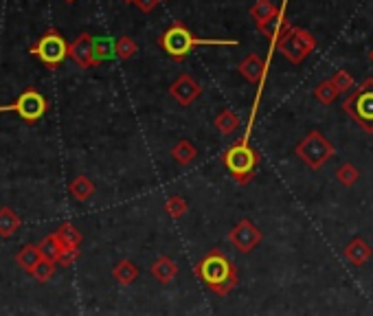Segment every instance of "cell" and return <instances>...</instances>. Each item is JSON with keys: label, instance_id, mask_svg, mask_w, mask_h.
<instances>
[{"label": "cell", "instance_id": "cell-1", "mask_svg": "<svg viewBox=\"0 0 373 316\" xmlns=\"http://www.w3.org/2000/svg\"><path fill=\"white\" fill-rule=\"evenodd\" d=\"M193 275L217 297L231 295L239 283L237 268L226 257V253L222 251V248H213V251H209L200 261L193 266Z\"/></svg>", "mask_w": 373, "mask_h": 316}, {"label": "cell", "instance_id": "cell-2", "mask_svg": "<svg viewBox=\"0 0 373 316\" xmlns=\"http://www.w3.org/2000/svg\"><path fill=\"white\" fill-rule=\"evenodd\" d=\"M159 44L169 57H173L176 62H183L195 47H237V40H202L195 38L183 22H173L159 38Z\"/></svg>", "mask_w": 373, "mask_h": 316}, {"label": "cell", "instance_id": "cell-3", "mask_svg": "<svg viewBox=\"0 0 373 316\" xmlns=\"http://www.w3.org/2000/svg\"><path fill=\"white\" fill-rule=\"evenodd\" d=\"M222 158L237 185H248L255 178V169L259 165V154L246 141H237L235 145H231Z\"/></svg>", "mask_w": 373, "mask_h": 316}, {"label": "cell", "instance_id": "cell-4", "mask_svg": "<svg viewBox=\"0 0 373 316\" xmlns=\"http://www.w3.org/2000/svg\"><path fill=\"white\" fill-rule=\"evenodd\" d=\"M69 47L71 44L64 40V35L57 29H47L33 44L29 53L40 60L47 69H57V66L69 57Z\"/></svg>", "mask_w": 373, "mask_h": 316}, {"label": "cell", "instance_id": "cell-5", "mask_svg": "<svg viewBox=\"0 0 373 316\" xmlns=\"http://www.w3.org/2000/svg\"><path fill=\"white\" fill-rule=\"evenodd\" d=\"M343 110L365 132H373V77L365 79L358 88H354V95L345 99Z\"/></svg>", "mask_w": 373, "mask_h": 316}, {"label": "cell", "instance_id": "cell-6", "mask_svg": "<svg viewBox=\"0 0 373 316\" xmlns=\"http://www.w3.org/2000/svg\"><path fill=\"white\" fill-rule=\"evenodd\" d=\"M334 152H336L334 145L329 143V141L325 139V134L319 132V130L307 132L305 139L294 147V154L301 158V161H303L307 167L314 169V171H319L321 167H325L329 158L334 156Z\"/></svg>", "mask_w": 373, "mask_h": 316}, {"label": "cell", "instance_id": "cell-7", "mask_svg": "<svg viewBox=\"0 0 373 316\" xmlns=\"http://www.w3.org/2000/svg\"><path fill=\"white\" fill-rule=\"evenodd\" d=\"M316 49V38L301 27H290L277 44V51L292 64H301L310 57Z\"/></svg>", "mask_w": 373, "mask_h": 316}, {"label": "cell", "instance_id": "cell-8", "mask_svg": "<svg viewBox=\"0 0 373 316\" xmlns=\"http://www.w3.org/2000/svg\"><path fill=\"white\" fill-rule=\"evenodd\" d=\"M0 112H16L22 121L35 123L49 112V101H47V97L40 93V90L27 88V90H22L13 103L0 106Z\"/></svg>", "mask_w": 373, "mask_h": 316}, {"label": "cell", "instance_id": "cell-9", "mask_svg": "<svg viewBox=\"0 0 373 316\" xmlns=\"http://www.w3.org/2000/svg\"><path fill=\"white\" fill-rule=\"evenodd\" d=\"M229 242L237 248L241 255H248V253H253L255 248L259 246L261 231L255 227V222H251L248 218H244V220H239L235 227L231 229Z\"/></svg>", "mask_w": 373, "mask_h": 316}, {"label": "cell", "instance_id": "cell-10", "mask_svg": "<svg viewBox=\"0 0 373 316\" xmlns=\"http://www.w3.org/2000/svg\"><path fill=\"white\" fill-rule=\"evenodd\" d=\"M69 57L79 66V69H93L95 64V35L81 33L77 35L71 47H69Z\"/></svg>", "mask_w": 373, "mask_h": 316}, {"label": "cell", "instance_id": "cell-11", "mask_svg": "<svg viewBox=\"0 0 373 316\" xmlns=\"http://www.w3.org/2000/svg\"><path fill=\"white\" fill-rule=\"evenodd\" d=\"M169 95L173 101H178L180 106H191L197 97L202 95V86L197 84L191 75L183 73L173 79V84L169 86Z\"/></svg>", "mask_w": 373, "mask_h": 316}, {"label": "cell", "instance_id": "cell-12", "mask_svg": "<svg viewBox=\"0 0 373 316\" xmlns=\"http://www.w3.org/2000/svg\"><path fill=\"white\" fill-rule=\"evenodd\" d=\"M272 55V53H270ZM270 55H268V60L263 62L259 55H255V53H251L248 57H244L239 62V66H237V71H239V75L244 77L248 84H257V86H263V79H266V75H268V64H270Z\"/></svg>", "mask_w": 373, "mask_h": 316}, {"label": "cell", "instance_id": "cell-13", "mask_svg": "<svg viewBox=\"0 0 373 316\" xmlns=\"http://www.w3.org/2000/svg\"><path fill=\"white\" fill-rule=\"evenodd\" d=\"M279 16V7L272 3V0H255V5L251 7V18L255 20L257 31L263 35L266 29L275 22V18Z\"/></svg>", "mask_w": 373, "mask_h": 316}, {"label": "cell", "instance_id": "cell-14", "mask_svg": "<svg viewBox=\"0 0 373 316\" xmlns=\"http://www.w3.org/2000/svg\"><path fill=\"white\" fill-rule=\"evenodd\" d=\"M343 255H345V259H347L351 266H365V264L371 259V255H373V248L369 246L367 239L354 237V239H351V242L345 246Z\"/></svg>", "mask_w": 373, "mask_h": 316}, {"label": "cell", "instance_id": "cell-15", "mask_svg": "<svg viewBox=\"0 0 373 316\" xmlns=\"http://www.w3.org/2000/svg\"><path fill=\"white\" fill-rule=\"evenodd\" d=\"M151 277L161 281V283H171L176 277H178V264H176L169 255H161L156 261L149 268Z\"/></svg>", "mask_w": 373, "mask_h": 316}, {"label": "cell", "instance_id": "cell-16", "mask_svg": "<svg viewBox=\"0 0 373 316\" xmlns=\"http://www.w3.org/2000/svg\"><path fill=\"white\" fill-rule=\"evenodd\" d=\"M42 253H40V246L35 244H27V246H22L20 251L16 253V264L25 270V273H33V268L42 261Z\"/></svg>", "mask_w": 373, "mask_h": 316}, {"label": "cell", "instance_id": "cell-17", "mask_svg": "<svg viewBox=\"0 0 373 316\" xmlns=\"http://www.w3.org/2000/svg\"><path fill=\"white\" fill-rule=\"evenodd\" d=\"M20 227H22L20 215L11 207H0V237L3 239L13 237Z\"/></svg>", "mask_w": 373, "mask_h": 316}, {"label": "cell", "instance_id": "cell-18", "mask_svg": "<svg viewBox=\"0 0 373 316\" xmlns=\"http://www.w3.org/2000/svg\"><path fill=\"white\" fill-rule=\"evenodd\" d=\"M69 193L77 200V202H88L93 198L95 193V183L88 176H75L71 180V185H69Z\"/></svg>", "mask_w": 373, "mask_h": 316}, {"label": "cell", "instance_id": "cell-19", "mask_svg": "<svg viewBox=\"0 0 373 316\" xmlns=\"http://www.w3.org/2000/svg\"><path fill=\"white\" fill-rule=\"evenodd\" d=\"M113 279L121 286H132L139 279V268L134 261L130 259H121L119 264H115L113 268Z\"/></svg>", "mask_w": 373, "mask_h": 316}, {"label": "cell", "instance_id": "cell-20", "mask_svg": "<svg viewBox=\"0 0 373 316\" xmlns=\"http://www.w3.org/2000/svg\"><path fill=\"white\" fill-rule=\"evenodd\" d=\"M213 123H215L217 132L224 134V137H231V134H235L239 130V125H241L239 115H237V112H233L231 108H224L222 112H219Z\"/></svg>", "mask_w": 373, "mask_h": 316}, {"label": "cell", "instance_id": "cell-21", "mask_svg": "<svg viewBox=\"0 0 373 316\" xmlns=\"http://www.w3.org/2000/svg\"><path fill=\"white\" fill-rule=\"evenodd\" d=\"M38 246H40V253H42L44 257H47V259H53L55 264L62 259V255H64L66 248H69V246H66L55 233L47 235V237H44Z\"/></svg>", "mask_w": 373, "mask_h": 316}, {"label": "cell", "instance_id": "cell-22", "mask_svg": "<svg viewBox=\"0 0 373 316\" xmlns=\"http://www.w3.org/2000/svg\"><path fill=\"white\" fill-rule=\"evenodd\" d=\"M171 158L178 165L187 167V165H191L195 158H197V149H195V145L191 141L183 139V141H178V143L171 147Z\"/></svg>", "mask_w": 373, "mask_h": 316}, {"label": "cell", "instance_id": "cell-23", "mask_svg": "<svg viewBox=\"0 0 373 316\" xmlns=\"http://www.w3.org/2000/svg\"><path fill=\"white\" fill-rule=\"evenodd\" d=\"M338 88L334 86V81L332 79H323V81H319L316 84V88H314V97L323 103V106H332L336 99H338Z\"/></svg>", "mask_w": 373, "mask_h": 316}, {"label": "cell", "instance_id": "cell-24", "mask_svg": "<svg viewBox=\"0 0 373 316\" xmlns=\"http://www.w3.org/2000/svg\"><path fill=\"white\" fill-rule=\"evenodd\" d=\"M55 235L66 244V246H73V248H79L81 246V242H84V235L73 227L71 222H64V224H59V227L55 229Z\"/></svg>", "mask_w": 373, "mask_h": 316}, {"label": "cell", "instance_id": "cell-25", "mask_svg": "<svg viewBox=\"0 0 373 316\" xmlns=\"http://www.w3.org/2000/svg\"><path fill=\"white\" fill-rule=\"evenodd\" d=\"M117 57L115 53V40L110 38H95V64H103L108 60Z\"/></svg>", "mask_w": 373, "mask_h": 316}, {"label": "cell", "instance_id": "cell-26", "mask_svg": "<svg viewBox=\"0 0 373 316\" xmlns=\"http://www.w3.org/2000/svg\"><path fill=\"white\" fill-rule=\"evenodd\" d=\"M165 211H167V215L169 218H173V220H180L187 211H189V202L183 198V196H169L167 200H165Z\"/></svg>", "mask_w": 373, "mask_h": 316}, {"label": "cell", "instance_id": "cell-27", "mask_svg": "<svg viewBox=\"0 0 373 316\" xmlns=\"http://www.w3.org/2000/svg\"><path fill=\"white\" fill-rule=\"evenodd\" d=\"M55 270H57V264L53 259H47V257H42V261L33 268V273L31 277L40 283H47L55 277Z\"/></svg>", "mask_w": 373, "mask_h": 316}, {"label": "cell", "instance_id": "cell-28", "mask_svg": "<svg viewBox=\"0 0 373 316\" xmlns=\"http://www.w3.org/2000/svg\"><path fill=\"white\" fill-rule=\"evenodd\" d=\"M115 53L119 60H132L139 53V47L130 35H121L119 40H115Z\"/></svg>", "mask_w": 373, "mask_h": 316}, {"label": "cell", "instance_id": "cell-29", "mask_svg": "<svg viewBox=\"0 0 373 316\" xmlns=\"http://www.w3.org/2000/svg\"><path fill=\"white\" fill-rule=\"evenodd\" d=\"M358 178H360V171H358V167L354 163H343L336 169V180L345 187H354L358 183Z\"/></svg>", "mask_w": 373, "mask_h": 316}, {"label": "cell", "instance_id": "cell-30", "mask_svg": "<svg viewBox=\"0 0 373 316\" xmlns=\"http://www.w3.org/2000/svg\"><path fill=\"white\" fill-rule=\"evenodd\" d=\"M332 81H334V86L338 88V93H340V95H347V93H351V88H356L354 75H351L349 71H343V69L334 73Z\"/></svg>", "mask_w": 373, "mask_h": 316}, {"label": "cell", "instance_id": "cell-31", "mask_svg": "<svg viewBox=\"0 0 373 316\" xmlns=\"http://www.w3.org/2000/svg\"><path fill=\"white\" fill-rule=\"evenodd\" d=\"M161 3V0H137V7H139V11H143V13H149V11H154L156 9V5Z\"/></svg>", "mask_w": 373, "mask_h": 316}, {"label": "cell", "instance_id": "cell-32", "mask_svg": "<svg viewBox=\"0 0 373 316\" xmlns=\"http://www.w3.org/2000/svg\"><path fill=\"white\" fill-rule=\"evenodd\" d=\"M123 3H125V5H134V3H137V0H123Z\"/></svg>", "mask_w": 373, "mask_h": 316}, {"label": "cell", "instance_id": "cell-33", "mask_svg": "<svg viewBox=\"0 0 373 316\" xmlns=\"http://www.w3.org/2000/svg\"><path fill=\"white\" fill-rule=\"evenodd\" d=\"M64 3H75V0H64Z\"/></svg>", "mask_w": 373, "mask_h": 316}, {"label": "cell", "instance_id": "cell-34", "mask_svg": "<svg viewBox=\"0 0 373 316\" xmlns=\"http://www.w3.org/2000/svg\"><path fill=\"white\" fill-rule=\"evenodd\" d=\"M161 3H163V0H161Z\"/></svg>", "mask_w": 373, "mask_h": 316}]
</instances>
